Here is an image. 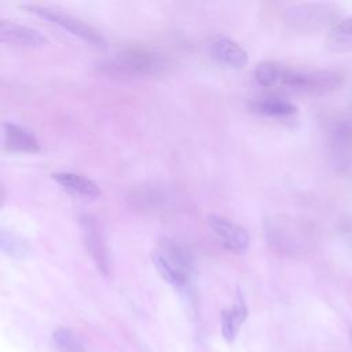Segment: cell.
I'll return each mask as SVG.
<instances>
[{
	"label": "cell",
	"mask_w": 352,
	"mask_h": 352,
	"mask_svg": "<svg viewBox=\"0 0 352 352\" xmlns=\"http://www.w3.org/2000/svg\"><path fill=\"white\" fill-rule=\"evenodd\" d=\"M342 11L334 3H304L287 10L286 23L298 32L316 33L337 25Z\"/></svg>",
	"instance_id": "obj_1"
},
{
	"label": "cell",
	"mask_w": 352,
	"mask_h": 352,
	"mask_svg": "<svg viewBox=\"0 0 352 352\" xmlns=\"http://www.w3.org/2000/svg\"><path fill=\"white\" fill-rule=\"evenodd\" d=\"M151 260L164 280L173 286H184L192 271L191 254L180 245L165 241L151 253Z\"/></svg>",
	"instance_id": "obj_2"
},
{
	"label": "cell",
	"mask_w": 352,
	"mask_h": 352,
	"mask_svg": "<svg viewBox=\"0 0 352 352\" xmlns=\"http://www.w3.org/2000/svg\"><path fill=\"white\" fill-rule=\"evenodd\" d=\"M344 77L334 70H296L287 66L280 88L312 95L323 96L336 92L342 85Z\"/></svg>",
	"instance_id": "obj_3"
},
{
	"label": "cell",
	"mask_w": 352,
	"mask_h": 352,
	"mask_svg": "<svg viewBox=\"0 0 352 352\" xmlns=\"http://www.w3.org/2000/svg\"><path fill=\"white\" fill-rule=\"evenodd\" d=\"M22 8H25L26 11H29L30 14H34L45 21H50L54 25H58L59 28H62L63 30L69 32L70 34L84 40L85 43H89L95 47H104L106 45V40L104 37L91 25L85 23L84 21L62 12L59 10L51 8V7H45V6H40V4H33V3H23L21 4Z\"/></svg>",
	"instance_id": "obj_4"
},
{
	"label": "cell",
	"mask_w": 352,
	"mask_h": 352,
	"mask_svg": "<svg viewBox=\"0 0 352 352\" xmlns=\"http://www.w3.org/2000/svg\"><path fill=\"white\" fill-rule=\"evenodd\" d=\"M165 65L166 60L161 54L140 47L120 51L111 62L114 70L126 76H155L165 69Z\"/></svg>",
	"instance_id": "obj_5"
},
{
	"label": "cell",
	"mask_w": 352,
	"mask_h": 352,
	"mask_svg": "<svg viewBox=\"0 0 352 352\" xmlns=\"http://www.w3.org/2000/svg\"><path fill=\"white\" fill-rule=\"evenodd\" d=\"M270 243L289 256H302L308 250V234L293 219H274L267 228Z\"/></svg>",
	"instance_id": "obj_6"
},
{
	"label": "cell",
	"mask_w": 352,
	"mask_h": 352,
	"mask_svg": "<svg viewBox=\"0 0 352 352\" xmlns=\"http://www.w3.org/2000/svg\"><path fill=\"white\" fill-rule=\"evenodd\" d=\"M330 166L342 173L352 166V120H336L327 133Z\"/></svg>",
	"instance_id": "obj_7"
},
{
	"label": "cell",
	"mask_w": 352,
	"mask_h": 352,
	"mask_svg": "<svg viewBox=\"0 0 352 352\" xmlns=\"http://www.w3.org/2000/svg\"><path fill=\"white\" fill-rule=\"evenodd\" d=\"M80 226L82 230V239L88 254L95 263L96 268L106 276L111 274V257L103 232L91 214H82L80 217Z\"/></svg>",
	"instance_id": "obj_8"
},
{
	"label": "cell",
	"mask_w": 352,
	"mask_h": 352,
	"mask_svg": "<svg viewBox=\"0 0 352 352\" xmlns=\"http://www.w3.org/2000/svg\"><path fill=\"white\" fill-rule=\"evenodd\" d=\"M208 224L226 250L235 254H242L248 250L250 243L249 234L235 221L226 216L210 213L208 216Z\"/></svg>",
	"instance_id": "obj_9"
},
{
	"label": "cell",
	"mask_w": 352,
	"mask_h": 352,
	"mask_svg": "<svg viewBox=\"0 0 352 352\" xmlns=\"http://www.w3.org/2000/svg\"><path fill=\"white\" fill-rule=\"evenodd\" d=\"M210 56L219 63L230 69H243L249 62L248 51L235 40L217 36L209 43Z\"/></svg>",
	"instance_id": "obj_10"
},
{
	"label": "cell",
	"mask_w": 352,
	"mask_h": 352,
	"mask_svg": "<svg viewBox=\"0 0 352 352\" xmlns=\"http://www.w3.org/2000/svg\"><path fill=\"white\" fill-rule=\"evenodd\" d=\"M0 40L7 45L19 48H37L48 43L40 30L7 21L0 22Z\"/></svg>",
	"instance_id": "obj_11"
},
{
	"label": "cell",
	"mask_w": 352,
	"mask_h": 352,
	"mask_svg": "<svg viewBox=\"0 0 352 352\" xmlns=\"http://www.w3.org/2000/svg\"><path fill=\"white\" fill-rule=\"evenodd\" d=\"M3 139L7 148L19 153H37L40 151V143L36 135L28 128L14 124H3Z\"/></svg>",
	"instance_id": "obj_12"
},
{
	"label": "cell",
	"mask_w": 352,
	"mask_h": 352,
	"mask_svg": "<svg viewBox=\"0 0 352 352\" xmlns=\"http://www.w3.org/2000/svg\"><path fill=\"white\" fill-rule=\"evenodd\" d=\"M63 190L84 198H98L102 192L99 186L91 179L74 172H55L51 175Z\"/></svg>",
	"instance_id": "obj_13"
},
{
	"label": "cell",
	"mask_w": 352,
	"mask_h": 352,
	"mask_svg": "<svg viewBox=\"0 0 352 352\" xmlns=\"http://www.w3.org/2000/svg\"><path fill=\"white\" fill-rule=\"evenodd\" d=\"M248 316V307L242 293L238 290L236 298L231 308L221 311V334L226 341L232 342Z\"/></svg>",
	"instance_id": "obj_14"
},
{
	"label": "cell",
	"mask_w": 352,
	"mask_h": 352,
	"mask_svg": "<svg viewBox=\"0 0 352 352\" xmlns=\"http://www.w3.org/2000/svg\"><path fill=\"white\" fill-rule=\"evenodd\" d=\"M249 109L257 114L268 116V117H289L297 113L296 104L292 102L275 98V96H265L257 98L249 102Z\"/></svg>",
	"instance_id": "obj_15"
},
{
	"label": "cell",
	"mask_w": 352,
	"mask_h": 352,
	"mask_svg": "<svg viewBox=\"0 0 352 352\" xmlns=\"http://www.w3.org/2000/svg\"><path fill=\"white\" fill-rule=\"evenodd\" d=\"M326 47L336 54L352 51V16L340 21L327 32Z\"/></svg>",
	"instance_id": "obj_16"
},
{
	"label": "cell",
	"mask_w": 352,
	"mask_h": 352,
	"mask_svg": "<svg viewBox=\"0 0 352 352\" xmlns=\"http://www.w3.org/2000/svg\"><path fill=\"white\" fill-rule=\"evenodd\" d=\"M286 65L279 62H261L254 69L256 81L265 88H280Z\"/></svg>",
	"instance_id": "obj_17"
},
{
	"label": "cell",
	"mask_w": 352,
	"mask_h": 352,
	"mask_svg": "<svg viewBox=\"0 0 352 352\" xmlns=\"http://www.w3.org/2000/svg\"><path fill=\"white\" fill-rule=\"evenodd\" d=\"M52 342L59 352H85L76 334L70 329H56L52 333Z\"/></svg>",
	"instance_id": "obj_18"
},
{
	"label": "cell",
	"mask_w": 352,
	"mask_h": 352,
	"mask_svg": "<svg viewBox=\"0 0 352 352\" xmlns=\"http://www.w3.org/2000/svg\"><path fill=\"white\" fill-rule=\"evenodd\" d=\"M0 248L3 253L10 257H23L28 253L26 242L6 230L0 234Z\"/></svg>",
	"instance_id": "obj_19"
},
{
	"label": "cell",
	"mask_w": 352,
	"mask_h": 352,
	"mask_svg": "<svg viewBox=\"0 0 352 352\" xmlns=\"http://www.w3.org/2000/svg\"><path fill=\"white\" fill-rule=\"evenodd\" d=\"M349 337H351V341H352V329L349 330Z\"/></svg>",
	"instance_id": "obj_20"
}]
</instances>
